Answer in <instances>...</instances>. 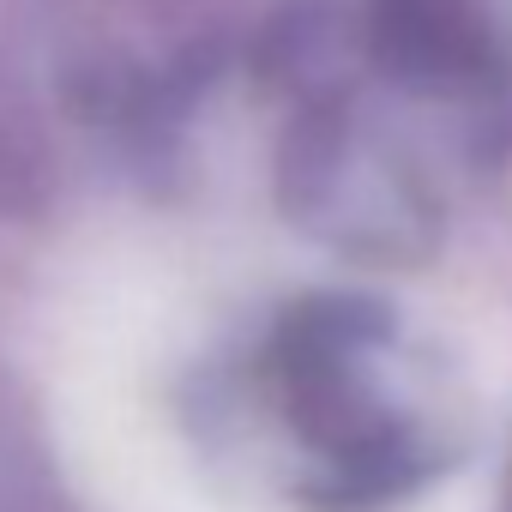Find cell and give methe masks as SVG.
<instances>
[{
	"mask_svg": "<svg viewBox=\"0 0 512 512\" xmlns=\"http://www.w3.org/2000/svg\"><path fill=\"white\" fill-rule=\"evenodd\" d=\"M260 386L290 494L332 512L410 494L464 440L452 374L380 308L326 302L296 314L266 344Z\"/></svg>",
	"mask_w": 512,
	"mask_h": 512,
	"instance_id": "1",
	"label": "cell"
}]
</instances>
